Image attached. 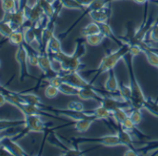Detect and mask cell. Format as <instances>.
<instances>
[{
  "instance_id": "1",
  "label": "cell",
  "mask_w": 158,
  "mask_h": 156,
  "mask_svg": "<svg viewBox=\"0 0 158 156\" xmlns=\"http://www.w3.org/2000/svg\"><path fill=\"white\" fill-rule=\"evenodd\" d=\"M84 38V37H83ZM83 38L76 40V47L73 54H66L62 50L56 54L49 55L52 61L59 65V72H78L85 67V64L81 61V58L86 55L87 48Z\"/></svg>"
},
{
  "instance_id": "2",
  "label": "cell",
  "mask_w": 158,
  "mask_h": 156,
  "mask_svg": "<svg viewBox=\"0 0 158 156\" xmlns=\"http://www.w3.org/2000/svg\"><path fill=\"white\" fill-rule=\"evenodd\" d=\"M129 49V45L125 43L123 46L119 47L118 49L116 50H110L108 51L103 58L102 59V61L99 65V67L97 69H93V70H88V71H84L83 74H90V73H94V77L93 79L90 81L92 84L94 83V81L97 79V78L104 72H108L110 70L114 69L115 65L118 63V61L120 60H123L125 55L128 52Z\"/></svg>"
},
{
  "instance_id": "3",
  "label": "cell",
  "mask_w": 158,
  "mask_h": 156,
  "mask_svg": "<svg viewBox=\"0 0 158 156\" xmlns=\"http://www.w3.org/2000/svg\"><path fill=\"white\" fill-rule=\"evenodd\" d=\"M133 56L129 54L128 52L125 55L124 60L127 66L128 69V73H129V86L131 88L132 91V99L130 101V107L131 108H139V109H143V104L145 101L146 97L144 96L142 89L138 83V80L136 78L134 69H133Z\"/></svg>"
},
{
  "instance_id": "4",
  "label": "cell",
  "mask_w": 158,
  "mask_h": 156,
  "mask_svg": "<svg viewBox=\"0 0 158 156\" xmlns=\"http://www.w3.org/2000/svg\"><path fill=\"white\" fill-rule=\"evenodd\" d=\"M97 143L106 147H116L121 145L120 139L117 134L106 135L102 137H93V138H72L69 141L70 145L78 147L80 143Z\"/></svg>"
},
{
  "instance_id": "5",
  "label": "cell",
  "mask_w": 158,
  "mask_h": 156,
  "mask_svg": "<svg viewBox=\"0 0 158 156\" xmlns=\"http://www.w3.org/2000/svg\"><path fill=\"white\" fill-rule=\"evenodd\" d=\"M62 77L63 82L69 83L76 88H95V86L91 83L87 81L83 76L78 72H62L60 73Z\"/></svg>"
},
{
  "instance_id": "6",
  "label": "cell",
  "mask_w": 158,
  "mask_h": 156,
  "mask_svg": "<svg viewBox=\"0 0 158 156\" xmlns=\"http://www.w3.org/2000/svg\"><path fill=\"white\" fill-rule=\"evenodd\" d=\"M24 127L29 132H45L48 129V124L45 123L41 115L32 114V115H24Z\"/></svg>"
},
{
  "instance_id": "7",
  "label": "cell",
  "mask_w": 158,
  "mask_h": 156,
  "mask_svg": "<svg viewBox=\"0 0 158 156\" xmlns=\"http://www.w3.org/2000/svg\"><path fill=\"white\" fill-rule=\"evenodd\" d=\"M15 60L19 65L20 69V78L23 80L25 76L29 75V72L27 69L28 64V50L25 44H23L18 47V49L15 53Z\"/></svg>"
},
{
  "instance_id": "8",
  "label": "cell",
  "mask_w": 158,
  "mask_h": 156,
  "mask_svg": "<svg viewBox=\"0 0 158 156\" xmlns=\"http://www.w3.org/2000/svg\"><path fill=\"white\" fill-rule=\"evenodd\" d=\"M48 142L51 143L52 145L60 148V150H63L62 155H66V156H80V155H84L85 152L82 151L78 147H74L72 146L68 147L65 143H63L60 138L56 135V134H51V137L48 138Z\"/></svg>"
},
{
  "instance_id": "9",
  "label": "cell",
  "mask_w": 158,
  "mask_h": 156,
  "mask_svg": "<svg viewBox=\"0 0 158 156\" xmlns=\"http://www.w3.org/2000/svg\"><path fill=\"white\" fill-rule=\"evenodd\" d=\"M108 78L104 84V89L108 93V96H113L121 100L120 95L118 93L119 89V82L114 72V69H112L108 72Z\"/></svg>"
},
{
  "instance_id": "10",
  "label": "cell",
  "mask_w": 158,
  "mask_h": 156,
  "mask_svg": "<svg viewBox=\"0 0 158 156\" xmlns=\"http://www.w3.org/2000/svg\"><path fill=\"white\" fill-rule=\"evenodd\" d=\"M101 105H102L104 108H106L111 113L114 112L117 108H125L127 109L130 107V103L127 101H125L123 100H120L118 98L113 97V96H103L102 100L100 102Z\"/></svg>"
},
{
  "instance_id": "11",
  "label": "cell",
  "mask_w": 158,
  "mask_h": 156,
  "mask_svg": "<svg viewBox=\"0 0 158 156\" xmlns=\"http://www.w3.org/2000/svg\"><path fill=\"white\" fill-rule=\"evenodd\" d=\"M9 15H10L9 19H3V20H6V21H8L10 23V24L11 28L13 29V31L22 30L23 24L27 21L24 9L18 10L15 12L10 13Z\"/></svg>"
},
{
  "instance_id": "12",
  "label": "cell",
  "mask_w": 158,
  "mask_h": 156,
  "mask_svg": "<svg viewBox=\"0 0 158 156\" xmlns=\"http://www.w3.org/2000/svg\"><path fill=\"white\" fill-rule=\"evenodd\" d=\"M0 142L1 145L10 152V155H18V156H23V155H27V153L24 151V150L12 138L10 137H0Z\"/></svg>"
},
{
  "instance_id": "13",
  "label": "cell",
  "mask_w": 158,
  "mask_h": 156,
  "mask_svg": "<svg viewBox=\"0 0 158 156\" xmlns=\"http://www.w3.org/2000/svg\"><path fill=\"white\" fill-rule=\"evenodd\" d=\"M89 18L92 20V22H95L97 23H108V20L111 16V3L106 5L101 10H92L89 13Z\"/></svg>"
},
{
  "instance_id": "14",
  "label": "cell",
  "mask_w": 158,
  "mask_h": 156,
  "mask_svg": "<svg viewBox=\"0 0 158 156\" xmlns=\"http://www.w3.org/2000/svg\"><path fill=\"white\" fill-rule=\"evenodd\" d=\"M110 126H114L115 129H116V134L120 139V142H121V145H124V146H127V148H134V140H133V138L131 136V133L125 130L121 125L114 122L113 124L110 125Z\"/></svg>"
},
{
  "instance_id": "15",
  "label": "cell",
  "mask_w": 158,
  "mask_h": 156,
  "mask_svg": "<svg viewBox=\"0 0 158 156\" xmlns=\"http://www.w3.org/2000/svg\"><path fill=\"white\" fill-rule=\"evenodd\" d=\"M99 26H100V29H101V33L104 35L105 38H109L111 39L112 41H114L115 44H117L119 47L123 46L125 44V42H123L119 37H117L114 32H113V29L111 27V25L108 23H98Z\"/></svg>"
},
{
  "instance_id": "16",
  "label": "cell",
  "mask_w": 158,
  "mask_h": 156,
  "mask_svg": "<svg viewBox=\"0 0 158 156\" xmlns=\"http://www.w3.org/2000/svg\"><path fill=\"white\" fill-rule=\"evenodd\" d=\"M93 121L88 120V119H78V120H72L70 123L66 124L65 125H73V129L76 130L79 133H85L87 132L90 125H92Z\"/></svg>"
},
{
  "instance_id": "17",
  "label": "cell",
  "mask_w": 158,
  "mask_h": 156,
  "mask_svg": "<svg viewBox=\"0 0 158 156\" xmlns=\"http://www.w3.org/2000/svg\"><path fill=\"white\" fill-rule=\"evenodd\" d=\"M20 96L22 97V99L23 100V101L27 104L30 105H34V106H37L40 107L42 109H44V104L41 101V99L34 93H20Z\"/></svg>"
},
{
  "instance_id": "18",
  "label": "cell",
  "mask_w": 158,
  "mask_h": 156,
  "mask_svg": "<svg viewBox=\"0 0 158 156\" xmlns=\"http://www.w3.org/2000/svg\"><path fill=\"white\" fill-rule=\"evenodd\" d=\"M61 50V42L60 39L55 35L52 36V38L50 39V41L48 42L46 51L45 53H48V55H52V54H56L58 52H60Z\"/></svg>"
},
{
  "instance_id": "19",
  "label": "cell",
  "mask_w": 158,
  "mask_h": 156,
  "mask_svg": "<svg viewBox=\"0 0 158 156\" xmlns=\"http://www.w3.org/2000/svg\"><path fill=\"white\" fill-rule=\"evenodd\" d=\"M121 125H122V127L125 129V130H127V131H128V132H132V133H135V135L136 136H138V137H139V138H148L146 135H144L141 131H139L138 128H137V125H135L132 121H131V119L129 118V117H127L122 124H121Z\"/></svg>"
},
{
  "instance_id": "20",
  "label": "cell",
  "mask_w": 158,
  "mask_h": 156,
  "mask_svg": "<svg viewBox=\"0 0 158 156\" xmlns=\"http://www.w3.org/2000/svg\"><path fill=\"white\" fill-rule=\"evenodd\" d=\"M58 88L60 90V93L61 94H64L67 96H76V97L79 93V90H80L79 88H76L66 82H63Z\"/></svg>"
},
{
  "instance_id": "21",
  "label": "cell",
  "mask_w": 158,
  "mask_h": 156,
  "mask_svg": "<svg viewBox=\"0 0 158 156\" xmlns=\"http://www.w3.org/2000/svg\"><path fill=\"white\" fill-rule=\"evenodd\" d=\"M101 33V29L100 26L97 23L92 22L88 23L82 30H81V35L85 38L87 36L95 35V34H100Z\"/></svg>"
},
{
  "instance_id": "22",
  "label": "cell",
  "mask_w": 158,
  "mask_h": 156,
  "mask_svg": "<svg viewBox=\"0 0 158 156\" xmlns=\"http://www.w3.org/2000/svg\"><path fill=\"white\" fill-rule=\"evenodd\" d=\"M118 93L120 95L121 100L127 101L130 103L131 99H132V91H131V88L128 85H125L123 82L119 83V89H118Z\"/></svg>"
},
{
  "instance_id": "23",
  "label": "cell",
  "mask_w": 158,
  "mask_h": 156,
  "mask_svg": "<svg viewBox=\"0 0 158 156\" xmlns=\"http://www.w3.org/2000/svg\"><path fill=\"white\" fill-rule=\"evenodd\" d=\"M143 108L150 112V113H152V115L158 117V99L153 100L152 98H146Z\"/></svg>"
},
{
  "instance_id": "24",
  "label": "cell",
  "mask_w": 158,
  "mask_h": 156,
  "mask_svg": "<svg viewBox=\"0 0 158 156\" xmlns=\"http://www.w3.org/2000/svg\"><path fill=\"white\" fill-rule=\"evenodd\" d=\"M8 39H9V41H10V43L11 45L17 46V47L24 44V35H23V29L12 32L11 35L8 37Z\"/></svg>"
},
{
  "instance_id": "25",
  "label": "cell",
  "mask_w": 158,
  "mask_h": 156,
  "mask_svg": "<svg viewBox=\"0 0 158 156\" xmlns=\"http://www.w3.org/2000/svg\"><path fill=\"white\" fill-rule=\"evenodd\" d=\"M128 114V117L131 119V121L135 124V125H139L141 120H142V113H141V109L139 108H127L126 109Z\"/></svg>"
},
{
  "instance_id": "26",
  "label": "cell",
  "mask_w": 158,
  "mask_h": 156,
  "mask_svg": "<svg viewBox=\"0 0 158 156\" xmlns=\"http://www.w3.org/2000/svg\"><path fill=\"white\" fill-rule=\"evenodd\" d=\"M112 114L114 121L119 125H121L128 117L127 112L125 108H117L114 112H112Z\"/></svg>"
},
{
  "instance_id": "27",
  "label": "cell",
  "mask_w": 158,
  "mask_h": 156,
  "mask_svg": "<svg viewBox=\"0 0 158 156\" xmlns=\"http://www.w3.org/2000/svg\"><path fill=\"white\" fill-rule=\"evenodd\" d=\"M104 38H105L104 35L102 33H100V34H95V35L87 36V37H85V40L88 45H89L91 47H96V46L101 45L102 43V41L104 40Z\"/></svg>"
},
{
  "instance_id": "28",
  "label": "cell",
  "mask_w": 158,
  "mask_h": 156,
  "mask_svg": "<svg viewBox=\"0 0 158 156\" xmlns=\"http://www.w3.org/2000/svg\"><path fill=\"white\" fill-rule=\"evenodd\" d=\"M12 32H14V31L11 28V26L8 21H6V20L0 21V35L8 38L11 35Z\"/></svg>"
},
{
  "instance_id": "29",
  "label": "cell",
  "mask_w": 158,
  "mask_h": 156,
  "mask_svg": "<svg viewBox=\"0 0 158 156\" xmlns=\"http://www.w3.org/2000/svg\"><path fill=\"white\" fill-rule=\"evenodd\" d=\"M60 3L62 5V8L70 9V10H85L84 7H82L75 0H60Z\"/></svg>"
},
{
  "instance_id": "30",
  "label": "cell",
  "mask_w": 158,
  "mask_h": 156,
  "mask_svg": "<svg viewBox=\"0 0 158 156\" xmlns=\"http://www.w3.org/2000/svg\"><path fill=\"white\" fill-rule=\"evenodd\" d=\"M60 93V90L57 87H54L52 85H48L47 88H45V96L48 99H54L58 96Z\"/></svg>"
},
{
  "instance_id": "31",
  "label": "cell",
  "mask_w": 158,
  "mask_h": 156,
  "mask_svg": "<svg viewBox=\"0 0 158 156\" xmlns=\"http://www.w3.org/2000/svg\"><path fill=\"white\" fill-rule=\"evenodd\" d=\"M66 109H68L70 111H73V112H83V111H85L84 104L80 101H70L67 104Z\"/></svg>"
},
{
  "instance_id": "32",
  "label": "cell",
  "mask_w": 158,
  "mask_h": 156,
  "mask_svg": "<svg viewBox=\"0 0 158 156\" xmlns=\"http://www.w3.org/2000/svg\"><path fill=\"white\" fill-rule=\"evenodd\" d=\"M147 38H149L147 42H154V43H158V25H157V22L155 23V24L152 26V28L151 29Z\"/></svg>"
},
{
  "instance_id": "33",
  "label": "cell",
  "mask_w": 158,
  "mask_h": 156,
  "mask_svg": "<svg viewBox=\"0 0 158 156\" xmlns=\"http://www.w3.org/2000/svg\"><path fill=\"white\" fill-rule=\"evenodd\" d=\"M124 155L125 156H136V155H139V153H138L136 148L134 147V148H127V150L124 153Z\"/></svg>"
},
{
  "instance_id": "34",
  "label": "cell",
  "mask_w": 158,
  "mask_h": 156,
  "mask_svg": "<svg viewBox=\"0 0 158 156\" xmlns=\"http://www.w3.org/2000/svg\"><path fill=\"white\" fill-rule=\"evenodd\" d=\"M75 1H77L82 7H84L86 9V8H88L94 1V0H75Z\"/></svg>"
},
{
  "instance_id": "35",
  "label": "cell",
  "mask_w": 158,
  "mask_h": 156,
  "mask_svg": "<svg viewBox=\"0 0 158 156\" xmlns=\"http://www.w3.org/2000/svg\"><path fill=\"white\" fill-rule=\"evenodd\" d=\"M6 102H7V99L5 97V94L0 91V107H2L3 105H5Z\"/></svg>"
},
{
  "instance_id": "36",
  "label": "cell",
  "mask_w": 158,
  "mask_h": 156,
  "mask_svg": "<svg viewBox=\"0 0 158 156\" xmlns=\"http://www.w3.org/2000/svg\"><path fill=\"white\" fill-rule=\"evenodd\" d=\"M127 1H132V2H135L137 4H145V3H148L150 1H155V0H127Z\"/></svg>"
},
{
  "instance_id": "37",
  "label": "cell",
  "mask_w": 158,
  "mask_h": 156,
  "mask_svg": "<svg viewBox=\"0 0 158 156\" xmlns=\"http://www.w3.org/2000/svg\"><path fill=\"white\" fill-rule=\"evenodd\" d=\"M15 1L17 2V5H18V9L21 10V0H15Z\"/></svg>"
},
{
  "instance_id": "38",
  "label": "cell",
  "mask_w": 158,
  "mask_h": 156,
  "mask_svg": "<svg viewBox=\"0 0 158 156\" xmlns=\"http://www.w3.org/2000/svg\"><path fill=\"white\" fill-rule=\"evenodd\" d=\"M0 67H1V61H0Z\"/></svg>"
}]
</instances>
